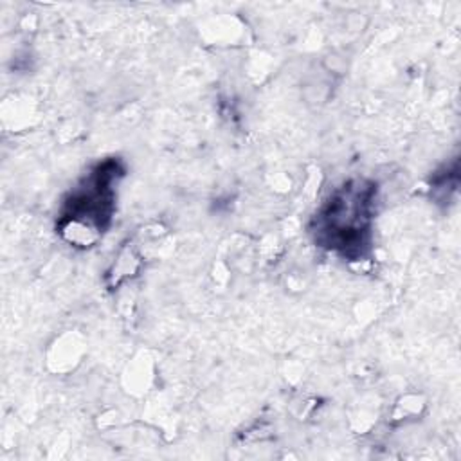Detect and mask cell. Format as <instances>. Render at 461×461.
<instances>
[{
    "label": "cell",
    "instance_id": "obj_1",
    "mask_svg": "<svg viewBox=\"0 0 461 461\" xmlns=\"http://www.w3.org/2000/svg\"><path fill=\"white\" fill-rule=\"evenodd\" d=\"M375 185L353 180L339 187L317 216L315 240L344 256H362L367 245Z\"/></svg>",
    "mask_w": 461,
    "mask_h": 461
},
{
    "label": "cell",
    "instance_id": "obj_2",
    "mask_svg": "<svg viewBox=\"0 0 461 461\" xmlns=\"http://www.w3.org/2000/svg\"><path fill=\"white\" fill-rule=\"evenodd\" d=\"M122 175L117 160H104L95 166L65 203L59 232L79 247H90L108 227L113 212V184Z\"/></svg>",
    "mask_w": 461,
    "mask_h": 461
}]
</instances>
